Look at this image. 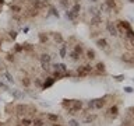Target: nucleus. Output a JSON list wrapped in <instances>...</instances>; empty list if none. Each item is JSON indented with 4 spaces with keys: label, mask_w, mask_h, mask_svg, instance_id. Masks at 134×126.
<instances>
[{
    "label": "nucleus",
    "mask_w": 134,
    "mask_h": 126,
    "mask_svg": "<svg viewBox=\"0 0 134 126\" xmlns=\"http://www.w3.org/2000/svg\"><path fill=\"white\" fill-rule=\"evenodd\" d=\"M0 10H1V6H0Z\"/></svg>",
    "instance_id": "de8ad7c7"
},
{
    "label": "nucleus",
    "mask_w": 134,
    "mask_h": 126,
    "mask_svg": "<svg viewBox=\"0 0 134 126\" xmlns=\"http://www.w3.org/2000/svg\"><path fill=\"white\" fill-rule=\"evenodd\" d=\"M123 90H124V91H126V92H128V94H130V92H133V91H134V90H133V88H131V87H124Z\"/></svg>",
    "instance_id": "c9c22d12"
},
{
    "label": "nucleus",
    "mask_w": 134,
    "mask_h": 126,
    "mask_svg": "<svg viewBox=\"0 0 134 126\" xmlns=\"http://www.w3.org/2000/svg\"><path fill=\"white\" fill-rule=\"evenodd\" d=\"M10 36H11L13 39H16V36H17V32H16V31H10Z\"/></svg>",
    "instance_id": "e433bc0d"
},
{
    "label": "nucleus",
    "mask_w": 134,
    "mask_h": 126,
    "mask_svg": "<svg viewBox=\"0 0 134 126\" xmlns=\"http://www.w3.org/2000/svg\"><path fill=\"white\" fill-rule=\"evenodd\" d=\"M42 69H43V70H47V69H49V63H43V62H42Z\"/></svg>",
    "instance_id": "4c0bfd02"
},
{
    "label": "nucleus",
    "mask_w": 134,
    "mask_h": 126,
    "mask_svg": "<svg viewBox=\"0 0 134 126\" xmlns=\"http://www.w3.org/2000/svg\"><path fill=\"white\" fill-rule=\"evenodd\" d=\"M89 13H91L92 16H101V14H99V11H98L95 7H91V8H89Z\"/></svg>",
    "instance_id": "b1692460"
},
{
    "label": "nucleus",
    "mask_w": 134,
    "mask_h": 126,
    "mask_svg": "<svg viewBox=\"0 0 134 126\" xmlns=\"http://www.w3.org/2000/svg\"><path fill=\"white\" fill-rule=\"evenodd\" d=\"M3 77H6V80H7L8 83H14V78H13V76L10 74L8 72H4V73H3Z\"/></svg>",
    "instance_id": "9d476101"
},
{
    "label": "nucleus",
    "mask_w": 134,
    "mask_h": 126,
    "mask_svg": "<svg viewBox=\"0 0 134 126\" xmlns=\"http://www.w3.org/2000/svg\"><path fill=\"white\" fill-rule=\"evenodd\" d=\"M66 53H67V45H64L63 48L60 49V56H62V58H66Z\"/></svg>",
    "instance_id": "6ab92c4d"
},
{
    "label": "nucleus",
    "mask_w": 134,
    "mask_h": 126,
    "mask_svg": "<svg viewBox=\"0 0 134 126\" xmlns=\"http://www.w3.org/2000/svg\"><path fill=\"white\" fill-rule=\"evenodd\" d=\"M31 123H32V122H31V120H29V119H27V118L21 120V125H23V126H29V125H31Z\"/></svg>",
    "instance_id": "393cba45"
},
{
    "label": "nucleus",
    "mask_w": 134,
    "mask_h": 126,
    "mask_svg": "<svg viewBox=\"0 0 134 126\" xmlns=\"http://www.w3.org/2000/svg\"><path fill=\"white\" fill-rule=\"evenodd\" d=\"M39 41L42 42V43H45V42L47 41V35H45V34H39Z\"/></svg>",
    "instance_id": "4be33fe9"
},
{
    "label": "nucleus",
    "mask_w": 134,
    "mask_h": 126,
    "mask_svg": "<svg viewBox=\"0 0 134 126\" xmlns=\"http://www.w3.org/2000/svg\"><path fill=\"white\" fill-rule=\"evenodd\" d=\"M7 59H8V60H14V56H13V55H8Z\"/></svg>",
    "instance_id": "ea45409f"
},
{
    "label": "nucleus",
    "mask_w": 134,
    "mask_h": 126,
    "mask_svg": "<svg viewBox=\"0 0 134 126\" xmlns=\"http://www.w3.org/2000/svg\"><path fill=\"white\" fill-rule=\"evenodd\" d=\"M18 126H23V125H18Z\"/></svg>",
    "instance_id": "09e8293b"
},
{
    "label": "nucleus",
    "mask_w": 134,
    "mask_h": 126,
    "mask_svg": "<svg viewBox=\"0 0 134 126\" xmlns=\"http://www.w3.org/2000/svg\"><path fill=\"white\" fill-rule=\"evenodd\" d=\"M3 3H4V0H0V6H3Z\"/></svg>",
    "instance_id": "a19ab883"
},
{
    "label": "nucleus",
    "mask_w": 134,
    "mask_h": 126,
    "mask_svg": "<svg viewBox=\"0 0 134 126\" xmlns=\"http://www.w3.org/2000/svg\"><path fill=\"white\" fill-rule=\"evenodd\" d=\"M91 1H96V0H91Z\"/></svg>",
    "instance_id": "49530a36"
},
{
    "label": "nucleus",
    "mask_w": 134,
    "mask_h": 126,
    "mask_svg": "<svg viewBox=\"0 0 134 126\" xmlns=\"http://www.w3.org/2000/svg\"><path fill=\"white\" fill-rule=\"evenodd\" d=\"M63 107L69 109V114H76L77 111L82 108V102L81 101H76V100H64Z\"/></svg>",
    "instance_id": "f257e3e1"
},
{
    "label": "nucleus",
    "mask_w": 134,
    "mask_h": 126,
    "mask_svg": "<svg viewBox=\"0 0 134 126\" xmlns=\"http://www.w3.org/2000/svg\"><path fill=\"white\" fill-rule=\"evenodd\" d=\"M117 111H119V108H117V107H116V105H115V107H112V108L109 109V114H111L112 116L115 118V116H116V115H117Z\"/></svg>",
    "instance_id": "2eb2a0df"
},
{
    "label": "nucleus",
    "mask_w": 134,
    "mask_h": 126,
    "mask_svg": "<svg viewBox=\"0 0 134 126\" xmlns=\"http://www.w3.org/2000/svg\"><path fill=\"white\" fill-rule=\"evenodd\" d=\"M106 28H108V31H109V34H111L112 36H117V34H119L117 28L112 24V23H108V24H106Z\"/></svg>",
    "instance_id": "7ed1b4c3"
},
{
    "label": "nucleus",
    "mask_w": 134,
    "mask_h": 126,
    "mask_svg": "<svg viewBox=\"0 0 134 126\" xmlns=\"http://www.w3.org/2000/svg\"><path fill=\"white\" fill-rule=\"evenodd\" d=\"M0 126H1V125H0Z\"/></svg>",
    "instance_id": "8fccbe9b"
},
{
    "label": "nucleus",
    "mask_w": 134,
    "mask_h": 126,
    "mask_svg": "<svg viewBox=\"0 0 134 126\" xmlns=\"http://www.w3.org/2000/svg\"><path fill=\"white\" fill-rule=\"evenodd\" d=\"M106 97H108V95H106ZM106 97H103V98H99V100H95V108L96 109H101L103 107V105H105V102H106Z\"/></svg>",
    "instance_id": "39448f33"
},
{
    "label": "nucleus",
    "mask_w": 134,
    "mask_h": 126,
    "mask_svg": "<svg viewBox=\"0 0 134 126\" xmlns=\"http://www.w3.org/2000/svg\"><path fill=\"white\" fill-rule=\"evenodd\" d=\"M70 58L73 59V60H78V59H80V55L77 53V52H71V53H70Z\"/></svg>",
    "instance_id": "412c9836"
},
{
    "label": "nucleus",
    "mask_w": 134,
    "mask_h": 126,
    "mask_svg": "<svg viewBox=\"0 0 134 126\" xmlns=\"http://www.w3.org/2000/svg\"><path fill=\"white\" fill-rule=\"evenodd\" d=\"M53 38H55V41L57 42V43H62V42H63V38H62V35H60V34H55V35H53Z\"/></svg>",
    "instance_id": "f3484780"
},
{
    "label": "nucleus",
    "mask_w": 134,
    "mask_h": 126,
    "mask_svg": "<svg viewBox=\"0 0 134 126\" xmlns=\"http://www.w3.org/2000/svg\"><path fill=\"white\" fill-rule=\"evenodd\" d=\"M10 8H11L14 13H20V11H21V6H17V4H13V3H11Z\"/></svg>",
    "instance_id": "dca6fc26"
},
{
    "label": "nucleus",
    "mask_w": 134,
    "mask_h": 126,
    "mask_svg": "<svg viewBox=\"0 0 134 126\" xmlns=\"http://www.w3.org/2000/svg\"><path fill=\"white\" fill-rule=\"evenodd\" d=\"M0 46H1V38H0Z\"/></svg>",
    "instance_id": "c03bdc74"
},
{
    "label": "nucleus",
    "mask_w": 134,
    "mask_h": 126,
    "mask_svg": "<svg viewBox=\"0 0 134 126\" xmlns=\"http://www.w3.org/2000/svg\"><path fill=\"white\" fill-rule=\"evenodd\" d=\"M128 1H130V3H134V0H128Z\"/></svg>",
    "instance_id": "37998d69"
},
{
    "label": "nucleus",
    "mask_w": 134,
    "mask_h": 126,
    "mask_svg": "<svg viewBox=\"0 0 134 126\" xmlns=\"http://www.w3.org/2000/svg\"><path fill=\"white\" fill-rule=\"evenodd\" d=\"M94 119H95L94 115H88V116L85 118V119H84V122H85V123H89V122H92Z\"/></svg>",
    "instance_id": "a878e982"
},
{
    "label": "nucleus",
    "mask_w": 134,
    "mask_h": 126,
    "mask_svg": "<svg viewBox=\"0 0 134 126\" xmlns=\"http://www.w3.org/2000/svg\"><path fill=\"white\" fill-rule=\"evenodd\" d=\"M130 111H133V112H134V108H131V109H130Z\"/></svg>",
    "instance_id": "a18cd8bd"
},
{
    "label": "nucleus",
    "mask_w": 134,
    "mask_h": 126,
    "mask_svg": "<svg viewBox=\"0 0 134 126\" xmlns=\"http://www.w3.org/2000/svg\"><path fill=\"white\" fill-rule=\"evenodd\" d=\"M66 17H67L69 20H73V21H74V20H76V17H77V14H74L71 10H67V11H66Z\"/></svg>",
    "instance_id": "6e6552de"
},
{
    "label": "nucleus",
    "mask_w": 134,
    "mask_h": 126,
    "mask_svg": "<svg viewBox=\"0 0 134 126\" xmlns=\"http://www.w3.org/2000/svg\"><path fill=\"white\" fill-rule=\"evenodd\" d=\"M23 49H24V46H23V45H17V46H16V49H14V50H16V52H21Z\"/></svg>",
    "instance_id": "72a5a7b5"
},
{
    "label": "nucleus",
    "mask_w": 134,
    "mask_h": 126,
    "mask_svg": "<svg viewBox=\"0 0 134 126\" xmlns=\"http://www.w3.org/2000/svg\"><path fill=\"white\" fill-rule=\"evenodd\" d=\"M96 45H98L99 48H102L103 50L109 52V43H108L106 39H98V41H96Z\"/></svg>",
    "instance_id": "f03ea898"
},
{
    "label": "nucleus",
    "mask_w": 134,
    "mask_h": 126,
    "mask_svg": "<svg viewBox=\"0 0 134 126\" xmlns=\"http://www.w3.org/2000/svg\"><path fill=\"white\" fill-rule=\"evenodd\" d=\"M53 77H55V78H57V80H59V78H63V77H64V73H63V72H60V70H55Z\"/></svg>",
    "instance_id": "9b49d317"
},
{
    "label": "nucleus",
    "mask_w": 134,
    "mask_h": 126,
    "mask_svg": "<svg viewBox=\"0 0 134 126\" xmlns=\"http://www.w3.org/2000/svg\"><path fill=\"white\" fill-rule=\"evenodd\" d=\"M80 10H81V6H80L78 3H76V4H74V6H73V8H71V11H73V13H74V14H77V16H78Z\"/></svg>",
    "instance_id": "f8f14e48"
},
{
    "label": "nucleus",
    "mask_w": 134,
    "mask_h": 126,
    "mask_svg": "<svg viewBox=\"0 0 134 126\" xmlns=\"http://www.w3.org/2000/svg\"><path fill=\"white\" fill-rule=\"evenodd\" d=\"M88 107H89V108H95V100L89 101V102H88Z\"/></svg>",
    "instance_id": "f704fd0d"
},
{
    "label": "nucleus",
    "mask_w": 134,
    "mask_h": 126,
    "mask_svg": "<svg viewBox=\"0 0 134 126\" xmlns=\"http://www.w3.org/2000/svg\"><path fill=\"white\" fill-rule=\"evenodd\" d=\"M128 43H130L131 48H134V38H128Z\"/></svg>",
    "instance_id": "58836bf2"
},
{
    "label": "nucleus",
    "mask_w": 134,
    "mask_h": 126,
    "mask_svg": "<svg viewBox=\"0 0 134 126\" xmlns=\"http://www.w3.org/2000/svg\"><path fill=\"white\" fill-rule=\"evenodd\" d=\"M23 84H24V85H25V87H28V85L31 84V81H29L28 78H24V80H23Z\"/></svg>",
    "instance_id": "7c9ffc66"
},
{
    "label": "nucleus",
    "mask_w": 134,
    "mask_h": 126,
    "mask_svg": "<svg viewBox=\"0 0 134 126\" xmlns=\"http://www.w3.org/2000/svg\"><path fill=\"white\" fill-rule=\"evenodd\" d=\"M122 60L126 62V63H130V65H134V56L133 55H123V56H122Z\"/></svg>",
    "instance_id": "423d86ee"
},
{
    "label": "nucleus",
    "mask_w": 134,
    "mask_h": 126,
    "mask_svg": "<svg viewBox=\"0 0 134 126\" xmlns=\"http://www.w3.org/2000/svg\"><path fill=\"white\" fill-rule=\"evenodd\" d=\"M96 70H98L99 73H105V65H103L102 62H99V63L96 65Z\"/></svg>",
    "instance_id": "4468645a"
},
{
    "label": "nucleus",
    "mask_w": 134,
    "mask_h": 126,
    "mask_svg": "<svg viewBox=\"0 0 134 126\" xmlns=\"http://www.w3.org/2000/svg\"><path fill=\"white\" fill-rule=\"evenodd\" d=\"M113 78H115L116 81H123V80H124L126 77H124V74H119V76H115Z\"/></svg>",
    "instance_id": "cd10ccee"
},
{
    "label": "nucleus",
    "mask_w": 134,
    "mask_h": 126,
    "mask_svg": "<svg viewBox=\"0 0 134 126\" xmlns=\"http://www.w3.org/2000/svg\"><path fill=\"white\" fill-rule=\"evenodd\" d=\"M55 77H47L46 80H45V83L42 84V88L43 90H46V88H49V87H52L53 84H55Z\"/></svg>",
    "instance_id": "20e7f679"
},
{
    "label": "nucleus",
    "mask_w": 134,
    "mask_h": 126,
    "mask_svg": "<svg viewBox=\"0 0 134 126\" xmlns=\"http://www.w3.org/2000/svg\"><path fill=\"white\" fill-rule=\"evenodd\" d=\"M11 94H13L16 98H23V97H24V94L20 91V90H13V91H11Z\"/></svg>",
    "instance_id": "ddd939ff"
},
{
    "label": "nucleus",
    "mask_w": 134,
    "mask_h": 126,
    "mask_svg": "<svg viewBox=\"0 0 134 126\" xmlns=\"http://www.w3.org/2000/svg\"><path fill=\"white\" fill-rule=\"evenodd\" d=\"M126 35L127 38H134V31L131 28H128V30H126Z\"/></svg>",
    "instance_id": "aec40b11"
},
{
    "label": "nucleus",
    "mask_w": 134,
    "mask_h": 126,
    "mask_svg": "<svg viewBox=\"0 0 134 126\" xmlns=\"http://www.w3.org/2000/svg\"><path fill=\"white\" fill-rule=\"evenodd\" d=\"M105 4L108 6V8H109V10H112V8L116 7V1H115V0H106V3H105Z\"/></svg>",
    "instance_id": "1a4fd4ad"
},
{
    "label": "nucleus",
    "mask_w": 134,
    "mask_h": 126,
    "mask_svg": "<svg viewBox=\"0 0 134 126\" xmlns=\"http://www.w3.org/2000/svg\"><path fill=\"white\" fill-rule=\"evenodd\" d=\"M87 58L88 59H91V60H92V59H95V52L94 50H87Z\"/></svg>",
    "instance_id": "a211bd4d"
},
{
    "label": "nucleus",
    "mask_w": 134,
    "mask_h": 126,
    "mask_svg": "<svg viewBox=\"0 0 134 126\" xmlns=\"http://www.w3.org/2000/svg\"><path fill=\"white\" fill-rule=\"evenodd\" d=\"M74 52H77L78 55H81V53H82V46H81V45H76V48H74Z\"/></svg>",
    "instance_id": "bb28decb"
},
{
    "label": "nucleus",
    "mask_w": 134,
    "mask_h": 126,
    "mask_svg": "<svg viewBox=\"0 0 134 126\" xmlns=\"http://www.w3.org/2000/svg\"><path fill=\"white\" fill-rule=\"evenodd\" d=\"M42 84H43V83L41 81L39 78H36V80H35V85H38V87H41V88H42Z\"/></svg>",
    "instance_id": "2f4dec72"
},
{
    "label": "nucleus",
    "mask_w": 134,
    "mask_h": 126,
    "mask_svg": "<svg viewBox=\"0 0 134 126\" xmlns=\"http://www.w3.org/2000/svg\"><path fill=\"white\" fill-rule=\"evenodd\" d=\"M53 126H62V125H59V123H53Z\"/></svg>",
    "instance_id": "79ce46f5"
},
{
    "label": "nucleus",
    "mask_w": 134,
    "mask_h": 126,
    "mask_svg": "<svg viewBox=\"0 0 134 126\" xmlns=\"http://www.w3.org/2000/svg\"><path fill=\"white\" fill-rule=\"evenodd\" d=\"M69 126H80V125H78V122H77V120L71 119V120H69Z\"/></svg>",
    "instance_id": "c756f323"
},
{
    "label": "nucleus",
    "mask_w": 134,
    "mask_h": 126,
    "mask_svg": "<svg viewBox=\"0 0 134 126\" xmlns=\"http://www.w3.org/2000/svg\"><path fill=\"white\" fill-rule=\"evenodd\" d=\"M0 87H1V88H3L4 91H7V90H8V87H7V85H6L4 83H3V81H0Z\"/></svg>",
    "instance_id": "473e14b6"
},
{
    "label": "nucleus",
    "mask_w": 134,
    "mask_h": 126,
    "mask_svg": "<svg viewBox=\"0 0 134 126\" xmlns=\"http://www.w3.org/2000/svg\"><path fill=\"white\" fill-rule=\"evenodd\" d=\"M46 118L49 119V120H53V122L59 119V118H57V115H52V114H47V115H46Z\"/></svg>",
    "instance_id": "5701e85b"
},
{
    "label": "nucleus",
    "mask_w": 134,
    "mask_h": 126,
    "mask_svg": "<svg viewBox=\"0 0 134 126\" xmlns=\"http://www.w3.org/2000/svg\"><path fill=\"white\" fill-rule=\"evenodd\" d=\"M50 60H52V56H50V55H47V53L41 55V62H43V63H50Z\"/></svg>",
    "instance_id": "0eeeda50"
},
{
    "label": "nucleus",
    "mask_w": 134,
    "mask_h": 126,
    "mask_svg": "<svg viewBox=\"0 0 134 126\" xmlns=\"http://www.w3.org/2000/svg\"><path fill=\"white\" fill-rule=\"evenodd\" d=\"M32 123H34V126H43V122H42L41 119H35Z\"/></svg>",
    "instance_id": "c85d7f7f"
}]
</instances>
